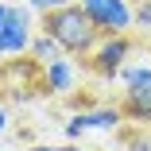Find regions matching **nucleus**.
<instances>
[{"label":"nucleus","instance_id":"nucleus-1","mask_svg":"<svg viewBox=\"0 0 151 151\" xmlns=\"http://www.w3.org/2000/svg\"><path fill=\"white\" fill-rule=\"evenodd\" d=\"M39 27H43V31L62 47V54H70V58H85L89 50L97 47V39H101V31L93 27V19L85 16V8L78 4V0L43 12V23H39Z\"/></svg>","mask_w":151,"mask_h":151},{"label":"nucleus","instance_id":"nucleus-2","mask_svg":"<svg viewBox=\"0 0 151 151\" xmlns=\"http://www.w3.org/2000/svg\"><path fill=\"white\" fill-rule=\"evenodd\" d=\"M128 54H132V39H128V31H124V35H101L97 47L85 54V62H89V70H93L97 78L112 81V78L120 74V66H124Z\"/></svg>","mask_w":151,"mask_h":151},{"label":"nucleus","instance_id":"nucleus-3","mask_svg":"<svg viewBox=\"0 0 151 151\" xmlns=\"http://www.w3.org/2000/svg\"><path fill=\"white\" fill-rule=\"evenodd\" d=\"M85 16L93 19L101 35H124L132 31V0H78Z\"/></svg>","mask_w":151,"mask_h":151},{"label":"nucleus","instance_id":"nucleus-4","mask_svg":"<svg viewBox=\"0 0 151 151\" xmlns=\"http://www.w3.org/2000/svg\"><path fill=\"white\" fill-rule=\"evenodd\" d=\"M43 81V62L35 58H0V93H16V89H31Z\"/></svg>","mask_w":151,"mask_h":151},{"label":"nucleus","instance_id":"nucleus-5","mask_svg":"<svg viewBox=\"0 0 151 151\" xmlns=\"http://www.w3.org/2000/svg\"><path fill=\"white\" fill-rule=\"evenodd\" d=\"M27 47H31V16L19 4H8L0 27V54H23Z\"/></svg>","mask_w":151,"mask_h":151},{"label":"nucleus","instance_id":"nucleus-6","mask_svg":"<svg viewBox=\"0 0 151 151\" xmlns=\"http://www.w3.org/2000/svg\"><path fill=\"white\" fill-rule=\"evenodd\" d=\"M74 85H78V66H74L70 54H58L50 62H43V89H47V97H66V93H74Z\"/></svg>","mask_w":151,"mask_h":151},{"label":"nucleus","instance_id":"nucleus-7","mask_svg":"<svg viewBox=\"0 0 151 151\" xmlns=\"http://www.w3.org/2000/svg\"><path fill=\"white\" fill-rule=\"evenodd\" d=\"M81 120H85V132H112L120 128V120H124V112H120V105H101V109H81Z\"/></svg>","mask_w":151,"mask_h":151},{"label":"nucleus","instance_id":"nucleus-8","mask_svg":"<svg viewBox=\"0 0 151 151\" xmlns=\"http://www.w3.org/2000/svg\"><path fill=\"white\" fill-rule=\"evenodd\" d=\"M120 112H124V120H136V124H151V89H139V93H128V89H124Z\"/></svg>","mask_w":151,"mask_h":151},{"label":"nucleus","instance_id":"nucleus-9","mask_svg":"<svg viewBox=\"0 0 151 151\" xmlns=\"http://www.w3.org/2000/svg\"><path fill=\"white\" fill-rule=\"evenodd\" d=\"M116 78H124V89H128V93L151 89V66H120Z\"/></svg>","mask_w":151,"mask_h":151},{"label":"nucleus","instance_id":"nucleus-10","mask_svg":"<svg viewBox=\"0 0 151 151\" xmlns=\"http://www.w3.org/2000/svg\"><path fill=\"white\" fill-rule=\"evenodd\" d=\"M27 50H31V58H35V62H50V58H58V54H62V47H58L47 31H43V35H35Z\"/></svg>","mask_w":151,"mask_h":151},{"label":"nucleus","instance_id":"nucleus-11","mask_svg":"<svg viewBox=\"0 0 151 151\" xmlns=\"http://www.w3.org/2000/svg\"><path fill=\"white\" fill-rule=\"evenodd\" d=\"M132 27L139 35H151V0H136L132 4Z\"/></svg>","mask_w":151,"mask_h":151},{"label":"nucleus","instance_id":"nucleus-12","mask_svg":"<svg viewBox=\"0 0 151 151\" xmlns=\"http://www.w3.org/2000/svg\"><path fill=\"white\" fill-rule=\"evenodd\" d=\"M81 136H85V120H81V112H74L66 120V139H81Z\"/></svg>","mask_w":151,"mask_h":151},{"label":"nucleus","instance_id":"nucleus-13","mask_svg":"<svg viewBox=\"0 0 151 151\" xmlns=\"http://www.w3.org/2000/svg\"><path fill=\"white\" fill-rule=\"evenodd\" d=\"M124 143H128V151H151V139L139 132H124Z\"/></svg>","mask_w":151,"mask_h":151},{"label":"nucleus","instance_id":"nucleus-14","mask_svg":"<svg viewBox=\"0 0 151 151\" xmlns=\"http://www.w3.org/2000/svg\"><path fill=\"white\" fill-rule=\"evenodd\" d=\"M27 8H35V12H50V8H58V4H70V0H23Z\"/></svg>","mask_w":151,"mask_h":151},{"label":"nucleus","instance_id":"nucleus-15","mask_svg":"<svg viewBox=\"0 0 151 151\" xmlns=\"http://www.w3.org/2000/svg\"><path fill=\"white\" fill-rule=\"evenodd\" d=\"M47 151H85V147H78V139H70V143H62V147H47Z\"/></svg>","mask_w":151,"mask_h":151},{"label":"nucleus","instance_id":"nucleus-16","mask_svg":"<svg viewBox=\"0 0 151 151\" xmlns=\"http://www.w3.org/2000/svg\"><path fill=\"white\" fill-rule=\"evenodd\" d=\"M4 128H8V112L0 109V132H4Z\"/></svg>","mask_w":151,"mask_h":151},{"label":"nucleus","instance_id":"nucleus-17","mask_svg":"<svg viewBox=\"0 0 151 151\" xmlns=\"http://www.w3.org/2000/svg\"><path fill=\"white\" fill-rule=\"evenodd\" d=\"M4 12H8V4H4V0H0V27H4Z\"/></svg>","mask_w":151,"mask_h":151},{"label":"nucleus","instance_id":"nucleus-18","mask_svg":"<svg viewBox=\"0 0 151 151\" xmlns=\"http://www.w3.org/2000/svg\"><path fill=\"white\" fill-rule=\"evenodd\" d=\"M0 58H4V54H0Z\"/></svg>","mask_w":151,"mask_h":151}]
</instances>
